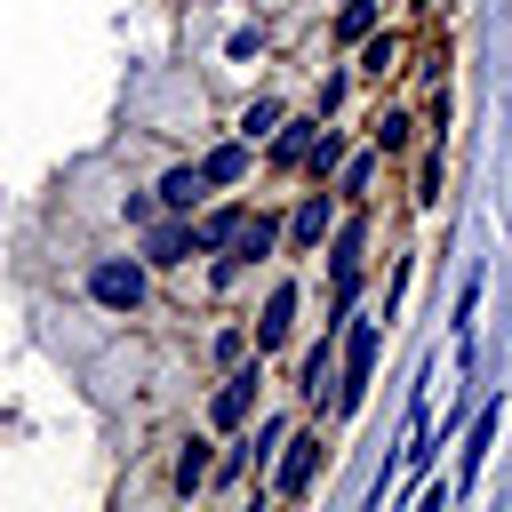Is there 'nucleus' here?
<instances>
[{"label": "nucleus", "instance_id": "f257e3e1", "mask_svg": "<svg viewBox=\"0 0 512 512\" xmlns=\"http://www.w3.org/2000/svg\"><path fill=\"white\" fill-rule=\"evenodd\" d=\"M88 296L112 304V312H136V304H144V264H120V256L96 264V272H88Z\"/></svg>", "mask_w": 512, "mask_h": 512}, {"label": "nucleus", "instance_id": "f03ea898", "mask_svg": "<svg viewBox=\"0 0 512 512\" xmlns=\"http://www.w3.org/2000/svg\"><path fill=\"white\" fill-rule=\"evenodd\" d=\"M368 368H376V320H352V344H344V384H336V408H360V392H368Z\"/></svg>", "mask_w": 512, "mask_h": 512}, {"label": "nucleus", "instance_id": "7ed1b4c3", "mask_svg": "<svg viewBox=\"0 0 512 512\" xmlns=\"http://www.w3.org/2000/svg\"><path fill=\"white\" fill-rule=\"evenodd\" d=\"M360 248H368V224H344L336 248H328V272H336V312H352L360 296Z\"/></svg>", "mask_w": 512, "mask_h": 512}, {"label": "nucleus", "instance_id": "20e7f679", "mask_svg": "<svg viewBox=\"0 0 512 512\" xmlns=\"http://www.w3.org/2000/svg\"><path fill=\"white\" fill-rule=\"evenodd\" d=\"M312 464H320V432H288V456H280V496H304L312 488Z\"/></svg>", "mask_w": 512, "mask_h": 512}, {"label": "nucleus", "instance_id": "39448f33", "mask_svg": "<svg viewBox=\"0 0 512 512\" xmlns=\"http://www.w3.org/2000/svg\"><path fill=\"white\" fill-rule=\"evenodd\" d=\"M272 240H280V224H272V216H248V224L232 232V248H224V264H216V272L232 280V272H240L248 256H272Z\"/></svg>", "mask_w": 512, "mask_h": 512}, {"label": "nucleus", "instance_id": "423d86ee", "mask_svg": "<svg viewBox=\"0 0 512 512\" xmlns=\"http://www.w3.org/2000/svg\"><path fill=\"white\" fill-rule=\"evenodd\" d=\"M200 192H208V176H200V168H168V176L152 184V200H160V208H200Z\"/></svg>", "mask_w": 512, "mask_h": 512}, {"label": "nucleus", "instance_id": "0eeeda50", "mask_svg": "<svg viewBox=\"0 0 512 512\" xmlns=\"http://www.w3.org/2000/svg\"><path fill=\"white\" fill-rule=\"evenodd\" d=\"M288 320H296V288H272L264 296V320H256V352H272L288 336Z\"/></svg>", "mask_w": 512, "mask_h": 512}, {"label": "nucleus", "instance_id": "6e6552de", "mask_svg": "<svg viewBox=\"0 0 512 512\" xmlns=\"http://www.w3.org/2000/svg\"><path fill=\"white\" fill-rule=\"evenodd\" d=\"M248 408H256V368H232L224 392H216V424H240Z\"/></svg>", "mask_w": 512, "mask_h": 512}, {"label": "nucleus", "instance_id": "1a4fd4ad", "mask_svg": "<svg viewBox=\"0 0 512 512\" xmlns=\"http://www.w3.org/2000/svg\"><path fill=\"white\" fill-rule=\"evenodd\" d=\"M200 240H192V224H152V240H144V256L152 264H184Z\"/></svg>", "mask_w": 512, "mask_h": 512}, {"label": "nucleus", "instance_id": "9d476101", "mask_svg": "<svg viewBox=\"0 0 512 512\" xmlns=\"http://www.w3.org/2000/svg\"><path fill=\"white\" fill-rule=\"evenodd\" d=\"M488 448H496V408H480V424H472V440H464V472H456V488H472V480H480Z\"/></svg>", "mask_w": 512, "mask_h": 512}, {"label": "nucleus", "instance_id": "9b49d317", "mask_svg": "<svg viewBox=\"0 0 512 512\" xmlns=\"http://www.w3.org/2000/svg\"><path fill=\"white\" fill-rule=\"evenodd\" d=\"M200 176H208V184H240V176H248V136H240V144H216V152L200 160Z\"/></svg>", "mask_w": 512, "mask_h": 512}, {"label": "nucleus", "instance_id": "f8f14e48", "mask_svg": "<svg viewBox=\"0 0 512 512\" xmlns=\"http://www.w3.org/2000/svg\"><path fill=\"white\" fill-rule=\"evenodd\" d=\"M240 224H248V208H216V216H200V224H192V240H200V248H216V256H224V248H232V232H240Z\"/></svg>", "mask_w": 512, "mask_h": 512}, {"label": "nucleus", "instance_id": "ddd939ff", "mask_svg": "<svg viewBox=\"0 0 512 512\" xmlns=\"http://www.w3.org/2000/svg\"><path fill=\"white\" fill-rule=\"evenodd\" d=\"M312 136H320V120H288V128L272 136V160H288V168H296V160L312 152Z\"/></svg>", "mask_w": 512, "mask_h": 512}, {"label": "nucleus", "instance_id": "4468645a", "mask_svg": "<svg viewBox=\"0 0 512 512\" xmlns=\"http://www.w3.org/2000/svg\"><path fill=\"white\" fill-rule=\"evenodd\" d=\"M328 232H336V208H328V200H304V208H296V240H304V248H320Z\"/></svg>", "mask_w": 512, "mask_h": 512}, {"label": "nucleus", "instance_id": "2eb2a0df", "mask_svg": "<svg viewBox=\"0 0 512 512\" xmlns=\"http://www.w3.org/2000/svg\"><path fill=\"white\" fill-rule=\"evenodd\" d=\"M208 472H216V456H208V440H192V448L176 456V488L192 496V488H208Z\"/></svg>", "mask_w": 512, "mask_h": 512}, {"label": "nucleus", "instance_id": "dca6fc26", "mask_svg": "<svg viewBox=\"0 0 512 512\" xmlns=\"http://www.w3.org/2000/svg\"><path fill=\"white\" fill-rule=\"evenodd\" d=\"M304 168H312V176H336V168H344V144L320 128V136H312V152H304Z\"/></svg>", "mask_w": 512, "mask_h": 512}, {"label": "nucleus", "instance_id": "f3484780", "mask_svg": "<svg viewBox=\"0 0 512 512\" xmlns=\"http://www.w3.org/2000/svg\"><path fill=\"white\" fill-rule=\"evenodd\" d=\"M336 32H344V40H368V32H376V0H352V8L336 16Z\"/></svg>", "mask_w": 512, "mask_h": 512}, {"label": "nucleus", "instance_id": "a211bd4d", "mask_svg": "<svg viewBox=\"0 0 512 512\" xmlns=\"http://www.w3.org/2000/svg\"><path fill=\"white\" fill-rule=\"evenodd\" d=\"M272 128H280V104H272V96H256V104H248V120H240V136L256 144V136H272Z\"/></svg>", "mask_w": 512, "mask_h": 512}, {"label": "nucleus", "instance_id": "6ab92c4d", "mask_svg": "<svg viewBox=\"0 0 512 512\" xmlns=\"http://www.w3.org/2000/svg\"><path fill=\"white\" fill-rule=\"evenodd\" d=\"M392 56H400V48H392V32H384V40H368V56H360V72H376V80H384V72H392Z\"/></svg>", "mask_w": 512, "mask_h": 512}, {"label": "nucleus", "instance_id": "aec40b11", "mask_svg": "<svg viewBox=\"0 0 512 512\" xmlns=\"http://www.w3.org/2000/svg\"><path fill=\"white\" fill-rule=\"evenodd\" d=\"M336 176H344V192H368V176H376V160H344Z\"/></svg>", "mask_w": 512, "mask_h": 512}]
</instances>
